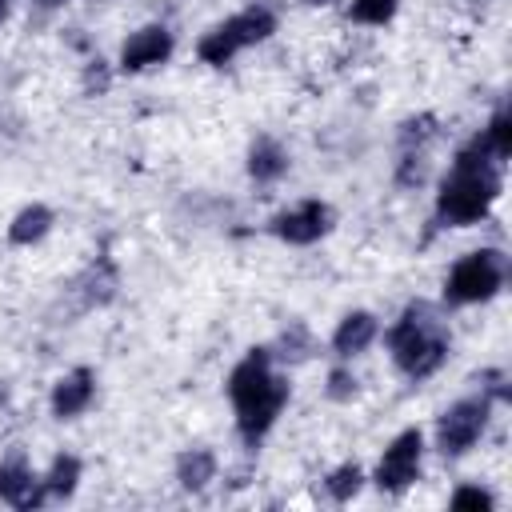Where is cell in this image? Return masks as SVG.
Instances as JSON below:
<instances>
[{"instance_id":"obj_27","label":"cell","mask_w":512,"mask_h":512,"mask_svg":"<svg viewBox=\"0 0 512 512\" xmlns=\"http://www.w3.org/2000/svg\"><path fill=\"white\" fill-rule=\"evenodd\" d=\"M324 392H328V400H336V404H348L360 388H356V376L348 372V368H332L328 372V384H324Z\"/></svg>"},{"instance_id":"obj_26","label":"cell","mask_w":512,"mask_h":512,"mask_svg":"<svg viewBox=\"0 0 512 512\" xmlns=\"http://www.w3.org/2000/svg\"><path fill=\"white\" fill-rule=\"evenodd\" d=\"M112 88V68H108V60H88L84 64V96H104Z\"/></svg>"},{"instance_id":"obj_5","label":"cell","mask_w":512,"mask_h":512,"mask_svg":"<svg viewBox=\"0 0 512 512\" xmlns=\"http://www.w3.org/2000/svg\"><path fill=\"white\" fill-rule=\"evenodd\" d=\"M488 416H492V396L480 392V396H464L456 404H448L436 420V448L440 456H464L488 428Z\"/></svg>"},{"instance_id":"obj_4","label":"cell","mask_w":512,"mask_h":512,"mask_svg":"<svg viewBox=\"0 0 512 512\" xmlns=\"http://www.w3.org/2000/svg\"><path fill=\"white\" fill-rule=\"evenodd\" d=\"M504 276H508V260L500 248H476V252H464L448 280H444V300L448 304H484L492 300L500 288H504Z\"/></svg>"},{"instance_id":"obj_8","label":"cell","mask_w":512,"mask_h":512,"mask_svg":"<svg viewBox=\"0 0 512 512\" xmlns=\"http://www.w3.org/2000/svg\"><path fill=\"white\" fill-rule=\"evenodd\" d=\"M0 500L20 508V512H32V508H40L48 500L44 488H40V476L32 472V464L24 456V448H12L0 460Z\"/></svg>"},{"instance_id":"obj_24","label":"cell","mask_w":512,"mask_h":512,"mask_svg":"<svg viewBox=\"0 0 512 512\" xmlns=\"http://www.w3.org/2000/svg\"><path fill=\"white\" fill-rule=\"evenodd\" d=\"M428 180V160H424V148H412V152H400L396 160V188L412 192Z\"/></svg>"},{"instance_id":"obj_3","label":"cell","mask_w":512,"mask_h":512,"mask_svg":"<svg viewBox=\"0 0 512 512\" xmlns=\"http://www.w3.org/2000/svg\"><path fill=\"white\" fill-rule=\"evenodd\" d=\"M384 340H388L392 364L408 380H428L432 372H440V364L448 360V348H452V336H448L444 320L424 300H412L400 312V320L384 332Z\"/></svg>"},{"instance_id":"obj_17","label":"cell","mask_w":512,"mask_h":512,"mask_svg":"<svg viewBox=\"0 0 512 512\" xmlns=\"http://www.w3.org/2000/svg\"><path fill=\"white\" fill-rule=\"evenodd\" d=\"M80 472H84L80 456H72V452H60V456L52 460V468L40 476V488H44V496H52V500H68V496L76 492V484H80Z\"/></svg>"},{"instance_id":"obj_18","label":"cell","mask_w":512,"mask_h":512,"mask_svg":"<svg viewBox=\"0 0 512 512\" xmlns=\"http://www.w3.org/2000/svg\"><path fill=\"white\" fill-rule=\"evenodd\" d=\"M268 352H272V360H284V364H300V360H308V356L316 352V340H312L308 324L292 320V324H288V328L276 336V344H272Z\"/></svg>"},{"instance_id":"obj_1","label":"cell","mask_w":512,"mask_h":512,"mask_svg":"<svg viewBox=\"0 0 512 512\" xmlns=\"http://www.w3.org/2000/svg\"><path fill=\"white\" fill-rule=\"evenodd\" d=\"M500 160L492 156L484 132H476L452 160L448 176L440 180V192H436V220L444 228H468L476 220H484L504 188V176H500Z\"/></svg>"},{"instance_id":"obj_21","label":"cell","mask_w":512,"mask_h":512,"mask_svg":"<svg viewBox=\"0 0 512 512\" xmlns=\"http://www.w3.org/2000/svg\"><path fill=\"white\" fill-rule=\"evenodd\" d=\"M400 0H352L348 4V20L352 24H372V28H384L392 16H396Z\"/></svg>"},{"instance_id":"obj_29","label":"cell","mask_w":512,"mask_h":512,"mask_svg":"<svg viewBox=\"0 0 512 512\" xmlns=\"http://www.w3.org/2000/svg\"><path fill=\"white\" fill-rule=\"evenodd\" d=\"M304 4H312V8H320V4H332V0H304Z\"/></svg>"},{"instance_id":"obj_7","label":"cell","mask_w":512,"mask_h":512,"mask_svg":"<svg viewBox=\"0 0 512 512\" xmlns=\"http://www.w3.org/2000/svg\"><path fill=\"white\" fill-rule=\"evenodd\" d=\"M332 224H336L332 204H324V200H300L296 208L276 212V216L268 220V232H272L276 240H284V244L304 248V244L324 240V236L332 232Z\"/></svg>"},{"instance_id":"obj_2","label":"cell","mask_w":512,"mask_h":512,"mask_svg":"<svg viewBox=\"0 0 512 512\" xmlns=\"http://www.w3.org/2000/svg\"><path fill=\"white\" fill-rule=\"evenodd\" d=\"M288 376L272 372V352L260 344V348H248L244 360L228 372V400L236 408V432L248 448H256L272 424L280 420L284 404H288Z\"/></svg>"},{"instance_id":"obj_13","label":"cell","mask_w":512,"mask_h":512,"mask_svg":"<svg viewBox=\"0 0 512 512\" xmlns=\"http://www.w3.org/2000/svg\"><path fill=\"white\" fill-rule=\"evenodd\" d=\"M220 28L228 32V40L236 48H252V44H264L276 32V12L268 4H252V8H244L236 16H228Z\"/></svg>"},{"instance_id":"obj_23","label":"cell","mask_w":512,"mask_h":512,"mask_svg":"<svg viewBox=\"0 0 512 512\" xmlns=\"http://www.w3.org/2000/svg\"><path fill=\"white\" fill-rule=\"evenodd\" d=\"M484 140H488V148H492V156L500 164L512 156V116H508V108H496L492 112V120L484 128Z\"/></svg>"},{"instance_id":"obj_19","label":"cell","mask_w":512,"mask_h":512,"mask_svg":"<svg viewBox=\"0 0 512 512\" xmlns=\"http://www.w3.org/2000/svg\"><path fill=\"white\" fill-rule=\"evenodd\" d=\"M324 488H328V496L336 500V504H348L360 488H364V468L360 464H336L328 476H324Z\"/></svg>"},{"instance_id":"obj_9","label":"cell","mask_w":512,"mask_h":512,"mask_svg":"<svg viewBox=\"0 0 512 512\" xmlns=\"http://www.w3.org/2000/svg\"><path fill=\"white\" fill-rule=\"evenodd\" d=\"M172 56V32L164 24H148L140 32H132L124 44H120V60L116 68L120 72H144V68H156Z\"/></svg>"},{"instance_id":"obj_30","label":"cell","mask_w":512,"mask_h":512,"mask_svg":"<svg viewBox=\"0 0 512 512\" xmlns=\"http://www.w3.org/2000/svg\"><path fill=\"white\" fill-rule=\"evenodd\" d=\"M0 12H4V0H0Z\"/></svg>"},{"instance_id":"obj_6","label":"cell","mask_w":512,"mask_h":512,"mask_svg":"<svg viewBox=\"0 0 512 512\" xmlns=\"http://www.w3.org/2000/svg\"><path fill=\"white\" fill-rule=\"evenodd\" d=\"M420 460H424V436H420V428H404V432H396L392 444L384 448L376 472H372L376 488L400 496L404 488H412V484L420 480Z\"/></svg>"},{"instance_id":"obj_20","label":"cell","mask_w":512,"mask_h":512,"mask_svg":"<svg viewBox=\"0 0 512 512\" xmlns=\"http://www.w3.org/2000/svg\"><path fill=\"white\" fill-rule=\"evenodd\" d=\"M236 52H240V48L228 40V32H224L220 24H216L212 32H204V36H200V44H196V56H200L204 64H212V68H224Z\"/></svg>"},{"instance_id":"obj_14","label":"cell","mask_w":512,"mask_h":512,"mask_svg":"<svg viewBox=\"0 0 512 512\" xmlns=\"http://www.w3.org/2000/svg\"><path fill=\"white\" fill-rule=\"evenodd\" d=\"M288 152H284V144L276 140V136H256L252 144H248V176L256 180V184H276L284 172H288Z\"/></svg>"},{"instance_id":"obj_15","label":"cell","mask_w":512,"mask_h":512,"mask_svg":"<svg viewBox=\"0 0 512 512\" xmlns=\"http://www.w3.org/2000/svg\"><path fill=\"white\" fill-rule=\"evenodd\" d=\"M216 452L212 448H184L176 456V480L184 492H204L216 480Z\"/></svg>"},{"instance_id":"obj_11","label":"cell","mask_w":512,"mask_h":512,"mask_svg":"<svg viewBox=\"0 0 512 512\" xmlns=\"http://www.w3.org/2000/svg\"><path fill=\"white\" fill-rule=\"evenodd\" d=\"M72 288L80 292V308H104V304H112V296H116V288H120V272H116V264H112L108 256H96V260L72 280Z\"/></svg>"},{"instance_id":"obj_25","label":"cell","mask_w":512,"mask_h":512,"mask_svg":"<svg viewBox=\"0 0 512 512\" xmlns=\"http://www.w3.org/2000/svg\"><path fill=\"white\" fill-rule=\"evenodd\" d=\"M492 492H484V488H476V484H464V488H456L452 496H448V508L452 512H492Z\"/></svg>"},{"instance_id":"obj_12","label":"cell","mask_w":512,"mask_h":512,"mask_svg":"<svg viewBox=\"0 0 512 512\" xmlns=\"http://www.w3.org/2000/svg\"><path fill=\"white\" fill-rule=\"evenodd\" d=\"M376 336H380V324H376V316H372V312H364V308L344 312V316H340V324H336V332H332V352H336L340 360L360 356Z\"/></svg>"},{"instance_id":"obj_22","label":"cell","mask_w":512,"mask_h":512,"mask_svg":"<svg viewBox=\"0 0 512 512\" xmlns=\"http://www.w3.org/2000/svg\"><path fill=\"white\" fill-rule=\"evenodd\" d=\"M436 136V116L432 112H420V116H408L404 124H400V132H396V140H400V152H412V148H424L428 140Z\"/></svg>"},{"instance_id":"obj_10","label":"cell","mask_w":512,"mask_h":512,"mask_svg":"<svg viewBox=\"0 0 512 512\" xmlns=\"http://www.w3.org/2000/svg\"><path fill=\"white\" fill-rule=\"evenodd\" d=\"M96 400V372L92 368H72V372H64L56 384H52V416L56 420H72V416H80V412H88V404Z\"/></svg>"},{"instance_id":"obj_16","label":"cell","mask_w":512,"mask_h":512,"mask_svg":"<svg viewBox=\"0 0 512 512\" xmlns=\"http://www.w3.org/2000/svg\"><path fill=\"white\" fill-rule=\"evenodd\" d=\"M52 224H56V216H52L48 204H24V208L12 216V224H8V240H12L16 248L40 244V240L52 232Z\"/></svg>"},{"instance_id":"obj_28","label":"cell","mask_w":512,"mask_h":512,"mask_svg":"<svg viewBox=\"0 0 512 512\" xmlns=\"http://www.w3.org/2000/svg\"><path fill=\"white\" fill-rule=\"evenodd\" d=\"M64 4H68V0H36L40 12H56V8H64Z\"/></svg>"}]
</instances>
